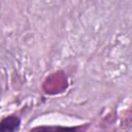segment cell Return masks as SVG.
Instances as JSON below:
<instances>
[{
  "label": "cell",
  "instance_id": "7a4b0ae2",
  "mask_svg": "<svg viewBox=\"0 0 132 132\" xmlns=\"http://www.w3.org/2000/svg\"><path fill=\"white\" fill-rule=\"evenodd\" d=\"M82 126L66 127V126H37L29 130V132H82Z\"/></svg>",
  "mask_w": 132,
  "mask_h": 132
},
{
  "label": "cell",
  "instance_id": "6da1fadb",
  "mask_svg": "<svg viewBox=\"0 0 132 132\" xmlns=\"http://www.w3.org/2000/svg\"><path fill=\"white\" fill-rule=\"evenodd\" d=\"M21 127V119L15 114H10L0 121V132H18Z\"/></svg>",
  "mask_w": 132,
  "mask_h": 132
}]
</instances>
